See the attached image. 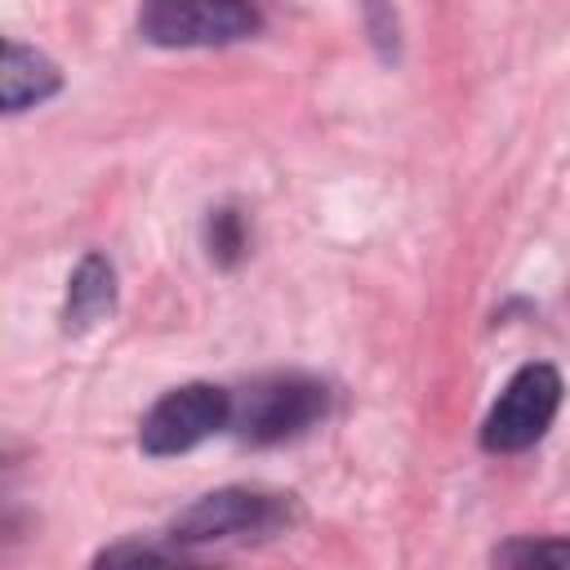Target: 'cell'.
<instances>
[{
    "label": "cell",
    "mask_w": 570,
    "mask_h": 570,
    "mask_svg": "<svg viewBox=\"0 0 570 570\" xmlns=\"http://www.w3.org/2000/svg\"><path fill=\"white\" fill-rule=\"evenodd\" d=\"M330 414V387L307 374H263L232 392L227 428L245 445H281Z\"/></svg>",
    "instance_id": "obj_1"
},
{
    "label": "cell",
    "mask_w": 570,
    "mask_h": 570,
    "mask_svg": "<svg viewBox=\"0 0 570 570\" xmlns=\"http://www.w3.org/2000/svg\"><path fill=\"white\" fill-rule=\"evenodd\" d=\"M263 27L249 0H142L138 31L160 49H214L236 45Z\"/></svg>",
    "instance_id": "obj_2"
},
{
    "label": "cell",
    "mask_w": 570,
    "mask_h": 570,
    "mask_svg": "<svg viewBox=\"0 0 570 570\" xmlns=\"http://www.w3.org/2000/svg\"><path fill=\"white\" fill-rule=\"evenodd\" d=\"M294 503L289 494H267V490H209L191 508H183L169 525L174 543H214V539H263L289 525Z\"/></svg>",
    "instance_id": "obj_3"
},
{
    "label": "cell",
    "mask_w": 570,
    "mask_h": 570,
    "mask_svg": "<svg viewBox=\"0 0 570 570\" xmlns=\"http://www.w3.org/2000/svg\"><path fill=\"white\" fill-rule=\"evenodd\" d=\"M557 410H561V374L552 365H543V361L521 365L503 383L499 401L490 405V414L481 423V450H490V454L530 450L534 441H543V432L552 428Z\"/></svg>",
    "instance_id": "obj_4"
},
{
    "label": "cell",
    "mask_w": 570,
    "mask_h": 570,
    "mask_svg": "<svg viewBox=\"0 0 570 570\" xmlns=\"http://www.w3.org/2000/svg\"><path fill=\"white\" fill-rule=\"evenodd\" d=\"M232 419V392L214 387V383H183L174 392H165L138 428V445L151 459H169V454H187L196 450L205 436L223 432Z\"/></svg>",
    "instance_id": "obj_5"
},
{
    "label": "cell",
    "mask_w": 570,
    "mask_h": 570,
    "mask_svg": "<svg viewBox=\"0 0 570 570\" xmlns=\"http://www.w3.org/2000/svg\"><path fill=\"white\" fill-rule=\"evenodd\" d=\"M116 307V267L102 254H85L67 281V303H62V330L85 334L98 321H107Z\"/></svg>",
    "instance_id": "obj_6"
},
{
    "label": "cell",
    "mask_w": 570,
    "mask_h": 570,
    "mask_svg": "<svg viewBox=\"0 0 570 570\" xmlns=\"http://www.w3.org/2000/svg\"><path fill=\"white\" fill-rule=\"evenodd\" d=\"M62 89V71L40 53V49H27L18 40L4 45V67H0V102L4 111H27L45 98H53Z\"/></svg>",
    "instance_id": "obj_7"
},
{
    "label": "cell",
    "mask_w": 570,
    "mask_h": 570,
    "mask_svg": "<svg viewBox=\"0 0 570 570\" xmlns=\"http://www.w3.org/2000/svg\"><path fill=\"white\" fill-rule=\"evenodd\" d=\"M494 566H552V570H570V539H508L490 552Z\"/></svg>",
    "instance_id": "obj_8"
},
{
    "label": "cell",
    "mask_w": 570,
    "mask_h": 570,
    "mask_svg": "<svg viewBox=\"0 0 570 570\" xmlns=\"http://www.w3.org/2000/svg\"><path fill=\"white\" fill-rule=\"evenodd\" d=\"M245 245H249V232H245L240 209H232V205L209 209V218H205V249H209V258L218 267H232L245 254Z\"/></svg>",
    "instance_id": "obj_9"
},
{
    "label": "cell",
    "mask_w": 570,
    "mask_h": 570,
    "mask_svg": "<svg viewBox=\"0 0 570 570\" xmlns=\"http://www.w3.org/2000/svg\"><path fill=\"white\" fill-rule=\"evenodd\" d=\"M183 552L178 548H151V543H116V548H102L94 557V566H125V561H178Z\"/></svg>",
    "instance_id": "obj_10"
},
{
    "label": "cell",
    "mask_w": 570,
    "mask_h": 570,
    "mask_svg": "<svg viewBox=\"0 0 570 570\" xmlns=\"http://www.w3.org/2000/svg\"><path fill=\"white\" fill-rule=\"evenodd\" d=\"M365 9H370V18H374V13H379V0H365ZM370 31H374V36H379V45H383V53H387V58H392V49H387V40H392V45H396V31H387V27H379V22H374V27H370Z\"/></svg>",
    "instance_id": "obj_11"
}]
</instances>
